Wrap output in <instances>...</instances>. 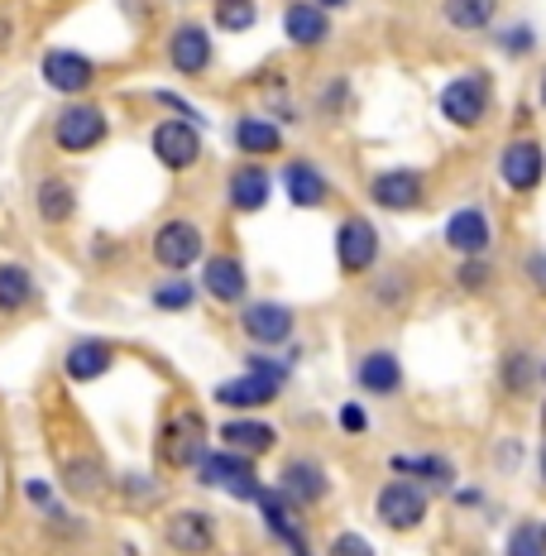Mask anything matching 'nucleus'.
Here are the masks:
<instances>
[{"instance_id": "obj_1", "label": "nucleus", "mask_w": 546, "mask_h": 556, "mask_svg": "<svg viewBox=\"0 0 546 556\" xmlns=\"http://www.w3.org/2000/svg\"><path fill=\"white\" fill-rule=\"evenodd\" d=\"M212 432L216 427H206L202 408H192V403L173 408L164 422H158V432H154V466L168 470V475L196 470L202 466V456L212 451Z\"/></svg>"}, {"instance_id": "obj_2", "label": "nucleus", "mask_w": 546, "mask_h": 556, "mask_svg": "<svg viewBox=\"0 0 546 556\" xmlns=\"http://www.w3.org/2000/svg\"><path fill=\"white\" fill-rule=\"evenodd\" d=\"M436 111L446 125L456 130H484L490 115L498 111V83L490 67H465L450 83H441L436 91Z\"/></svg>"}, {"instance_id": "obj_3", "label": "nucleus", "mask_w": 546, "mask_h": 556, "mask_svg": "<svg viewBox=\"0 0 546 556\" xmlns=\"http://www.w3.org/2000/svg\"><path fill=\"white\" fill-rule=\"evenodd\" d=\"M49 139H53L58 154H67V159L97 154V149L111 139V111L101 106V101H87V97L63 101L49 121Z\"/></svg>"}, {"instance_id": "obj_4", "label": "nucleus", "mask_w": 546, "mask_h": 556, "mask_svg": "<svg viewBox=\"0 0 546 556\" xmlns=\"http://www.w3.org/2000/svg\"><path fill=\"white\" fill-rule=\"evenodd\" d=\"M192 480L202 484V490H216V494H226V500H236V504H254L264 494L259 460L240 456V451H230V446H212V451H206L202 466L192 470Z\"/></svg>"}, {"instance_id": "obj_5", "label": "nucleus", "mask_w": 546, "mask_h": 556, "mask_svg": "<svg viewBox=\"0 0 546 556\" xmlns=\"http://www.w3.org/2000/svg\"><path fill=\"white\" fill-rule=\"evenodd\" d=\"M164 63H168L173 77H182V83H202V77L216 67L212 25H202V20H192V15L173 20L168 34H164Z\"/></svg>"}, {"instance_id": "obj_6", "label": "nucleus", "mask_w": 546, "mask_h": 556, "mask_svg": "<svg viewBox=\"0 0 546 556\" xmlns=\"http://www.w3.org/2000/svg\"><path fill=\"white\" fill-rule=\"evenodd\" d=\"M331 254H335V269H341V278H351V283L369 278L379 269V260H383L379 226L369 222L365 212L341 216V222H335V236H331Z\"/></svg>"}, {"instance_id": "obj_7", "label": "nucleus", "mask_w": 546, "mask_h": 556, "mask_svg": "<svg viewBox=\"0 0 546 556\" xmlns=\"http://www.w3.org/2000/svg\"><path fill=\"white\" fill-rule=\"evenodd\" d=\"M365 197H369V206H379L389 216H412L432 202V178L412 164H389V168L369 173Z\"/></svg>"}, {"instance_id": "obj_8", "label": "nucleus", "mask_w": 546, "mask_h": 556, "mask_svg": "<svg viewBox=\"0 0 546 556\" xmlns=\"http://www.w3.org/2000/svg\"><path fill=\"white\" fill-rule=\"evenodd\" d=\"M149 154L164 173H192L206 159V130L182 115H158L149 125Z\"/></svg>"}, {"instance_id": "obj_9", "label": "nucleus", "mask_w": 546, "mask_h": 556, "mask_svg": "<svg viewBox=\"0 0 546 556\" xmlns=\"http://www.w3.org/2000/svg\"><path fill=\"white\" fill-rule=\"evenodd\" d=\"M149 260L164 274H192L202 269L206 260V230L192 222V216H168V222L154 226L149 236Z\"/></svg>"}, {"instance_id": "obj_10", "label": "nucleus", "mask_w": 546, "mask_h": 556, "mask_svg": "<svg viewBox=\"0 0 546 556\" xmlns=\"http://www.w3.org/2000/svg\"><path fill=\"white\" fill-rule=\"evenodd\" d=\"M494 173L504 182V192L513 197H537L546 188V144L537 135H513L498 144Z\"/></svg>"}, {"instance_id": "obj_11", "label": "nucleus", "mask_w": 546, "mask_h": 556, "mask_svg": "<svg viewBox=\"0 0 546 556\" xmlns=\"http://www.w3.org/2000/svg\"><path fill=\"white\" fill-rule=\"evenodd\" d=\"M374 518H379V528H389V532H417L432 518V494L422 490L417 480H403V475H389V480L374 490Z\"/></svg>"}, {"instance_id": "obj_12", "label": "nucleus", "mask_w": 546, "mask_h": 556, "mask_svg": "<svg viewBox=\"0 0 546 556\" xmlns=\"http://www.w3.org/2000/svg\"><path fill=\"white\" fill-rule=\"evenodd\" d=\"M39 77H43V87H49L53 97L77 101V97H87V91L97 87L101 67H97V58L73 49V43H53V49L39 53Z\"/></svg>"}, {"instance_id": "obj_13", "label": "nucleus", "mask_w": 546, "mask_h": 556, "mask_svg": "<svg viewBox=\"0 0 546 556\" xmlns=\"http://www.w3.org/2000/svg\"><path fill=\"white\" fill-rule=\"evenodd\" d=\"M236 327L250 345H259V351H283L297 336V312L288 303H278V298H250V303L240 307Z\"/></svg>"}, {"instance_id": "obj_14", "label": "nucleus", "mask_w": 546, "mask_h": 556, "mask_svg": "<svg viewBox=\"0 0 546 556\" xmlns=\"http://www.w3.org/2000/svg\"><path fill=\"white\" fill-rule=\"evenodd\" d=\"M498 389L513 403H542L546 399V355L528 341H513L498 351Z\"/></svg>"}, {"instance_id": "obj_15", "label": "nucleus", "mask_w": 546, "mask_h": 556, "mask_svg": "<svg viewBox=\"0 0 546 556\" xmlns=\"http://www.w3.org/2000/svg\"><path fill=\"white\" fill-rule=\"evenodd\" d=\"M196 283H202L206 303H216V307H236L240 312L250 303V264L240 260V254H230V250L206 254Z\"/></svg>"}, {"instance_id": "obj_16", "label": "nucleus", "mask_w": 546, "mask_h": 556, "mask_svg": "<svg viewBox=\"0 0 546 556\" xmlns=\"http://www.w3.org/2000/svg\"><path fill=\"white\" fill-rule=\"evenodd\" d=\"M274 490L283 494L293 508L307 514V508H317V504L331 500V470H327V460H321V456H288L283 466H278Z\"/></svg>"}, {"instance_id": "obj_17", "label": "nucleus", "mask_w": 546, "mask_h": 556, "mask_svg": "<svg viewBox=\"0 0 546 556\" xmlns=\"http://www.w3.org/2000/svg\"><path fill=\"white\" fill-rule=\"evenodd\" d=\"M441 245H446L456 260H480V254L494 250V216L490 206L480 202H465L456 212L446 216V226H441Z\"/></svg>"}, {"instance_id": "obj_18", "label": "nucleus", "mask_w": 546, "mask_h": 556, "mask_svg": "<svg viewBox=\"0 0 546 556\" xmlns=\"http://www.w3.org/2000/svg\"><path fill=\"white\" fill-rule=\"evenodd\" d=\"M230 149H236L240 159H254V164H269L288 149V130L274 121V115L264 111H240L230 115Z\"/></svg>"}, {"instance_id": "obj_19", "label": "nucleus", "mask_w": 546, "mask_h": 556, "mask_svg": "<svg viewBox=\"0 0 546 556\" xmlns=\"http://www.w3.org/2000/svg\"><path fill=\"white\" fill-rule=\"evenodd\" d=\"M278 25H283L288 49L321 53L331 43V34H335V15H331V10H321L317 0H283V10H278Z\"/></svg>"}, {"instance_id": "obj_20", "label": "nucleus", "mask_w": 546, "mask_h": 556, "mask_svg": "<svg viewBox=\"0 0 546 556\" xmlns=\"http://www.w3.org/2000/svg\"><path fill=\"white\" fill-rule=\"evenodd\" d=\"M254 514H259L264 532H269L278 547H288V556H317L312 552V538H307V523H302V508L288 504L274 484H264V494L254 500Z\"/></svg>"}, {"instance_id": "obj_21", "label": "nucleus", "mask_w": 546, "mask_h": 556, "mask_svg": "<svg viewBox=\"0 0 546 556\" xmlns=\"http://www.w3.org/2000/svg\"><path fill=\"white\" fill-rule=\"evenodd\" d=\"M278 188H283L288 206H297V212H321V206H331V197H335L327 168L307 154H293L283 168H278Z\"/></svg>"}, {"instance_id": "obj_22", "label": "nucleus", "mask_w": 546, "mask_h": 556, "mask_svg": "<svg viewBox=\"0 0 546 556\" xmlns=\"http://www.w3.org/2000/svg\"><path fill=\"white\" fill-rule=\"evenodd\" d=\"M283 389L288 384H278V379H269V375L240 369V375L212 384V403L220 413H264V408H274V403L283 399Z\"/></svg>"}, {"instance_id": "obj_23", "label": "nucleus", "mask_w": 546, "mask_h": 556, "mask_svg": "<svg viewBox=\"0 0 546 556\" xmlns=\"http://www.w3.org/2000/svg\"><path fill=\"white\" fill-rule=\"evenodd\" d=\"M164 547L173 556H212L220 547V528H216V518L206 514V508H173L168 514V523H164Z\"/></svg>"}, {"instance_id": "obj_24", "label": "nucleus", "mask_w": 546, "mask_h": 556, "mask_svg": "<svg viewBox=\"0 0 546 556\" xmlns=\"http://www.w3.org/2000/svg\"><path fill=\"white\" fill-rule=\"evenodd\" d=\"M351 379L365 399H398L403 384H408L403 361H398L393 345H369V351H359L355 365H351Z\"/></svg>"}, {"instance_id": "obj_25", "label": "nucleus", "mask_w": 546, "mask_h": 556, "mask_svg": "<svg viewBox=\"0 0 546 556\" xmlns=\"http://www.w3.org/2000/svg\"><path fill=\"white\" fill-rule=\"evenodd\" d=\"M274 188H278V178L269 173V164L240 159V164L226 173V206L236 216H259V212H269Z\"/></svg>"}, {"instance_id": "obj_26", "label": "nucleus", "mask_w": 546, "mask_h": 556, "mask_svg": "<svg viewBox=\"0 0 546 556\" xmlns=\"http://www.w3.org/2000/svg\"><path fill=\"white\" fill-rule=\"evenodd\" d=\"M278 442H283V432H278L264 413H226V422L216 427V446H230V451L254 456V460L274 456Z\"/></svg>"}, {"instance_id": "obj_27", "label": "nucleus", "mask_w": 546, "mask_h": 556, "mask_svg": "<svg viewBox=\"0 0 546 556\" xmlns=\"http://www.w3.org/2000/svg\"><path fill=\"white\" fill-rule=\"evenodd\" d=\"M389 475H403V480H417L427 494H456L460 484V466L456 456H446V451H417V456H403V451H393L389 456Z\"/></svg>"}, {"instance_id": "obj_28", "label": "nucleus", "mask_w": 546, "mask_h": 556, "mask_svg": "<svg viewBox=\"0 0 546 556\" xmlns=\"http://www.w3.org/2000/svg\"><path fill=\"white\" fill-rule=\"evenodd\" d=\"M115 361H120V351L106 336H77L63 351V379L67 384H97V379H106L115 369Z\"/></svg>"}, {"instance_id": "obj_29", "label": "nucleus", "mask_w": 546, "mask_h": 556, "mask_svg": "<svg viewBox=\"0 0 546 556\" xmlns=\"http://www.w3.org/2000/svg\"><path fill=\"white\" fill-rule=\"evenodd\" d=\"M77 206H82V192H77V182L67 173H43L34 182V216H39V226H49V230L73 226Z\"/></svg>"}, {"instance_id": "obj_30", "label": "nucleus", "mask_w": 546, "mask_h": 556, "mask_svg": "<svg viewBox=\"0 0 546 556\" xmlns=\"http://www.w3.org/2000/svg\"><path fill=\"white\" fill-rule=\"evenodd\" d=\"M417 298V278L408 264H389V269H374L369 274V307L383 312V317H398L408 312Z\"/></svg>"}, {"instance_id": "obj_31", "label": "nucleus", "mask_w": 546, "mask_h": 556, "mask_svg": "<svg viewBox=\"0 0 546 556\" xmlns=\"http://www.w3.org/2000/svg\"><path fill=\"white\" fill-rule=\"evenodd\" d=\"M39 303V278L29 264L20 260H0V317H25Z\"/></svg>"}, {"instance_id": "obj_32", "label": "nucleus", "mask_w": 546, "mask_h": 556, "mask_svg": "<svg viewBox=\"0 0 546 556\" xmlns=\"http://www.w3.org/2000/svg\"><path fill=\"white\" fill-rule=\"evenodd\" d=\"M498 0H441L436 15L450 34H490L498 25Z\"/></svg>"}, {"instance_id": "obj_33", "label": "nucleus", "mask_w": 546, "mask_h": 556, "mask_svg": "<svg viewBox=\"0 0 546 556\" xmlns=\"http://www.w3.org/2000/svg\"><path fill=\"white\" fill-rule=\"evenodd\" d=\"M202 298V283L192 274H164L154 288H149V307L164 312V317H188Z\"/></svg>"}, {"instance_id": "obj_34", "label": "nucleus", "mask_w": 546, "mask_h": 556, "mask_svg": "<svg viewBox=\"0 0 546 556\" xmlns=\"http://www.w3.org/2000/svg\"><path fill=\"white\" fill-rule=\"evenodd\" d=\"M63 490L73 494V500H101V494L111 490V470L101 466V456H73L63 460Z\"/></svg>"}, {"instance_id": "obj_35", "label": "nucleus", "mask_w": 546, "mask_h": 556, "mask_svg": "<svg viewBox=\"0 0 546 556\" xmlns=\"http://www.w3.org/2000/svg\"><path fill=\"white\" fill-rule=\"evenodd\" d=\"M259 25V0H212V29L226 39H240Z\"/></svg>"}, {"instance_id": "obj_36", "label": "nucleus", "mask_w": 546, "mask_h": 556, "mask_svg": "<svg viewBox=\"0 0 546 556\" xmlns=\"http://www.w3.org/2000/svg\"><path fill=\"white\" fill-rule=\"evenodd\" d=\"M450 283H456V293H465V298H490L498 288V269L490 254H480V260H456Z\"/></svg>"}, {"instance_id": "obj_37", "label": "nucleus", "mask_w": 546, "mask_h": 556, "mask_svg": "<svg viewBox=\"0 0 546 556\" xmlns=\"http://www.w3.org/2000/svg\"><path fill=\"white\" fill-rule=\"evenodd\" d=\"M351 101H355V83L345 73H335L317 87V115L321 121H341V115L351 111Z\"/></svg>"}, {"instance_id": "obj_38", "label": "nucleus", "mask_w": 546, "mask_h": 556, "mask_svg": "<svg viewBox=\"0 0 546 556\" xmlns=\"http://www.w3.org/2000/svg\"><path fill=\"white\" fill-rule=\"evenodd\" d=\"M504 556H546V528L537 518H518L504 532Z\"/></svg>"}, {"instance_id": "obj_39", "label": "nucleus", "mask_w": 546, "mask_h": 556, "mask_svg": "<svg viewBox=\"0 0 546 556\" xmlns=\"http://www.w3.org/2000/svg\"><path fill=\"white\" fill-rule=\"evenodd\" d=\"M115 484H120L125 504L139 508V514H144L149 504H158V500H164V484H158L149 470H120V480H115Z\"/></svg>"}, {"instance_id": "obj_40", "label": "nucleus", "mask_w": 546, "mask_h": 556, "mask_svg": "<svg viewBox=\"0 0 546 556\" xmlns=\"http://www.w3.org/2000/svg\"><path fill=\"white\" fill-rule=\"evenodd\" d=\"M494 43L504 58H532V49H537V29H532L528 20H513V25H504V29L494 25Z\"/></svg>"}, {"instance_id": "obj_41", "label": "nucleus", "mask_w": 546, "mask_h": 556, "mask_svg": "<svg viewBox=\"0 0 546 556\" xmlns=\"http://www.w3.org/2000/svg\"><path fill=\"white\" fill-rule=\"evenodd\" d=\"M149 101H154V106H164L168 115H182V121H192V125H202V130H206V125H212V121H206V111H196V106H192V101H188V97H182V91H168V87H154V91H149Z\"/></svg>"}, {"instance_id": "obj_42", "label": "nucleus", "mask_w": 546, "mask_h": 556, "mask_svg": "<svg viewBox=\"0 0 546 556\" xmlns=\"http://www.w3.org/2000/svg\"><path fill=\"white\" fill-rule=\"evenodd\" d=\"M335 427H341V437H369V408L359 399H345L341 408H335Z\"/></svg>"}, {"instance_id": "obj_43", "label": "nucleus", "mask_w": 546, "mask_h": 556, "mask_svg": "<svg viewBox=\"0 0 546 556\" xmlns=\"http://www.w3.org/2000/svg\"><path fill=\"white\" fill-rule=\"evenodd\" d=\"M327 556H379V552H374V542H369L365 532L345 528V532H335V538L327 542Z\"/></svg>"}, {"instance_id": "obj_44", "label": "nucleus", "mask_w": 546, "mask_h": 556, "mask_svg": "<svg viewBox=\"0 0 546 556\" xmlns=\"http://www.w3.org/2000/svg\"><path fill=\"white\" fill-rule=\"evenodd\" d=\"M522 278H528V288H532V293L546 298V250H542V245L522 254Z\"/></svg>"}, {"instance_id": "obj_45", "label": "nucleus", "mask_w": 546, "mask_h": 556, "mask_svg": "<svg viewBox=\"0 0 546 556\" xmlns=\"http://www.w3.org/2000/svg\"><path fill=\"white\" fill-rule=\"evenodd\" d=\"M20 494H25V500L39 508V514H49V508L58 504V500H53V484H49V480H39V475H29V480L20 484Z\"/></svg>"}, {"instance_id": "obj_46", "label": "nucleus", "mask_w": 546, "mask_h": 556, "mask_svg": "<svg viewBox=\"0 0 546 556\" xmlns=\"http://www.w3.org/2000/svg\"><path fill=\"white\" fill-rule=\"evenodd\" d=\"M484 500H490V494H484L480 484H456V494H450V504L465 508V514H470V508H484Z\"/></svg>"}, {"instance_id": "obj_47", "label": "nucleus", "mask_w": 546, "mask_h": 556, "mask_svg": "<svg viewBox=\"0 0 546 556\" xmlns=\"http://www.w3.org/2000/svg\"><path fill=\"white\" fill-rule=\"evenodd\" d=\"M518 460H522V442H513V437L494 446V466L498 470H518Z\"/></svg>"}, {"instance_id": "obj_48", "label": "nucleus", "mask_w": 546, "mask_h": 556, "mask_svg": "<svg viewBox=\"0 0 546 556\" xmlns=\"http://www.w3.org/2000/svg\"><path fill=\"white\" fill-rule=\"evenodd\" d=\"M91 254H97V264H106V260H120V245H106V236H97Z\"/></svg>"}, {"instance_id": "obj_49", "label": "nucleus", "mask_w": 546, "mask_h": 556, "mask_svg": "<svg viewBox=\"0 0 546 556\" xmlns=\"http://www.w3.org/2000/svg\"><path fill=\"white\" fill-rule=\"evenodd\" d=\"M10 39H15V25H10V15H0V53L10 49Z\"/></svg>"}, {"instance_id": "obj_50", "label": "nucleus", "mask_w": 546, "mask_h": 556, "mask_svg": "<svg viewBox=\"0 0 546 556\" xmlns=\"http://www.w3.org/2000/svg\"><path fill=\"white\" fill-rule=\"evenodd\" d=\"M532 97H537V111L546 115V67L537 73V87H532Z\"/></svg>"}, {"instance_id": "obj_51", "label": "nucleus", "mask_w": 546, "mask_h": 556, "mask_svg": "<svg viewBox=\"0 0 546 556\" xmlns=\"http://www.w3.org/2000/svg\"><path fill=\"white\" fill-rule=\"evenodd\" d=\"M537 480H542V490H546V437H542V446H537Z\"/></svg>"}, {"instance_id": "obj_52", "label": "nucleus", "mask_w": 546, "mask_h": 556, "mask_svg": "<svg viewBox=\"0 0 546 556\" xmlns=\"http://www.w3.org/2000/svg\"><path fill=\"white\" fill-rule=\"evenodd\" d=\"M317 5H321V10H331V15H335V10H351V0H317Z\"/></svg>"}, {"instance_id": "obj_53", "label": "nucleus", "mask_w": 546, "mask_h": 556, "mask_svg": "<svg viewBox=\"0 0 546 556\" xmlns=\"http://www.w3.org/2000/svg\"><path fill=\"white\" fill-rule=\"evenodd\" d=\"M542 432H546V399H542Z\"/></svg>"}, {"instance_id": "obj_54", "label": "nucleus", "mask_w": 546, "mask_h": 556, "mask_svg": "<svg viewBox=\"0 0 546 556\" xmlns=\"http://www.w3.org/2000/svg\"><path fill=\"white\" fill-rule=\"evenodd\" d=\"M43 5H67V0H43Z\"/></svg>"}, {"instance_id": "obj_55", "label": "nucleus", "mask_w": 546, "mask_h": 556, "mask_svg": "<svg viewBox=\"0 0 546 556\" xmlns=\"http://www.w3.org/2000/svg\"><path fill=\"white\" fill-rule=\"evenodd\" d=\"M474 556H480V552H474Z\"/></svg>"}, {"instance_id": "obj_56", "label": "nucleus", "mask_w": 546, "mask_h": 556, "mask_svg": "<svg viewBox=\"0 0 546 556\" xmlns=\"http://www.w3.org/2000/svg\"><path fill=\"white\" fill-rule=\"evenodd\" d=\"M542 528H546V523H542Z\"/></svg>"}]
</instances>
